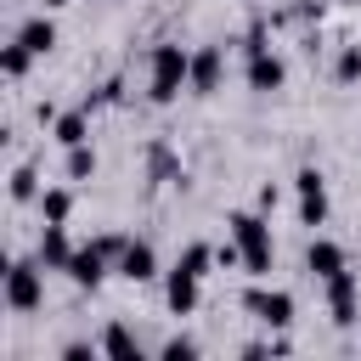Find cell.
<instances>
[{
	"mask_svg": "<svg viewBox=\"0 0 361 361\" xmlns=\"http://www.w3.org/2000/svg\"><path fill=\"white\" fill-rule=\"evenodd\" d=\"M180 85H192V56L180 45H158L152 51V79H147V96L152 102H175Z\"/></svg>",
	"mask_w": 361,
	"mask_h": 361,
	"instance_id": "6da1fadb",
	"label": "cell"
},
{
	"mask_svg": "<svg viewBox=\"0 0 361 361\" xmlns=\"http://www.w3.org/2000/svg\"><path fill=\"white\" fill-rule=\"evenodd\" d=\"M231 237H237V248H243V265H248L254 276H265V271H271V226H265L259 214H231Z\"/></svg>",
	"mask_w": 361,
	"mask_h": 361,
	"instance_id": "7a4b0ae2",
	"label": "cell"
},
{
	"mask_svg": "<svg viewBox=\"0 0 361 361\" xmlns=\"http://www.w3.org/2000/svg\"><path fill=\"white\" fill-rule=\"evenodd\" d=\"M39 259H17L11 271H6V305L11 310H39V299H45V282H39Z\"/></svg>",
	"mask_w": 361,
	"mask_h": 361,
	"instance_id": "3957f363",
	"label": "cell"
},
{
	"mask_svg": "<svg viewBox=\"0 0 361 361\" xmlns=\"http://www.w3.org/2000/svg\"><path fill=\"white\" fill-rule=\"evenodd\" d=\"M243 305H248L265 327H288V322H293V293H282V288H271V293H265V288H248Z\"/></svg>",
	"mask_w": 361,
	"mask_h": 361,
	"instance_id": "277c9868",
	"label": "cell"
},
{
	"mask_svg": "<svg viewBox=\"0 0 361 361\" xmlns=\"http://www.w3.org/2000/svg\"><path fill=\"white\" fill-rule=\"evenodd\" d=\"M293 186H299V220H305V226H322V220H327V186H322V169H299Z\"/></svg>",
	"mask_w": 361,
	"mask_h": 361,
	"instance_id": "5b68a950",
	"label": "cell"
},
{
	"mask_svg": "<svg viewBox=\"0 0 361 361\" xmlns=\"http://www.w3.org/2000/svg\"><path fill=\"white\" fill-rule=\"evenodd\" d=\"M327 305H333V322H338V327H350V322H355V310H361V288H355V276H350V271L327 276Z\"/></svg>",
	"mask_w": 361,
	"mask_h": 361,
	"instance_id": "8992f818",
	"label": "cell"
},
{
	"mask_svg": "<svg viewBox=\"0 0 361 361\" xmlns=\"http://www.w3.org/2000/svg\"><path fill=\"white\" fill-rule=\"evenodd\" d=\"M107 259H113V254H107L102 243H90V248H73V259H68V276H73L79 288H96V282L107 276Z\"/></svg>",
	"mask_w": 361,
	"mask_h": 361,
	"instance_id": "52a82bcc",
	"label": "cell"
},
{
	"mask_svg": "<svg viewBox=\"0 0 361 361\" xmlns=\"http://www.w3.org/2000/svg\"><path fill=\"white\" fill-rule=\"evenodd\" d=\"M197 282H203V276H197V271H186V265L175 259V271H169V288H164V293H169V310H175V316H186V310L197 305Z\"/></svg>",
	"mask_w": 361,
	"mask_h": 361,
	"instance_id": "ba28073f",
	"label": "cell"
},
{
	"mask_svg": "<svg viewBox=\"0 0 361 361\" xmlns=\"http://www.w3.org/2000/svg\"><path fill=\"white\" fill-rule=\"evenodd\" d=\"M305 265H310V276H322V282H327V276H338V271H344V248H338V243H327V237H316V243L305 248Z\"/></svg>",
	"mask_w": 361,
	"mask_h": 361,
	"instance_id": "9c48e42d",
	"label": "cell"
},
{
	"mask_svg": "<svg viewBox=\"0 0 361 361\" xmlns=\"http://www.w3.org/2000/svg\"><path fill=\"white\" fill-rule=\"evenodd\" d=\"M282 85V62L271 56V51H248V90H276Z\"/></svg>",
	"mask_w": 361,
	"mask_h": 361,
	"instance_id": "30bf717a",
	"label": "cell"
},
{
	"mask_svg": "<svg viewBox=\"0 0 361 361\" xmlns=\"http://www.w3.org/2000/svg\"><path fill=\"white\" fill-rule=\"evenodd\" d=\"M220 62H226L220 45H203V51L192 56V90H214V85H220Z\"/></svg>",
	"mask_w": 361,
	"mask_h": 361,
	"instance_id": "8fae6325",
	"label": "cell"
},
{
	"mask_svg": "<svg viewBox=\"0 0 361 361\" xmlns=\"http://www.w3.org/2000/svg\"><path fill=\"white\" fill-rule=\"evenodd\" d=\"M68 259H73V248H68L62 226H45V231H39V265H51V271H68Z\"/></svg>",
	"mask_w": 361,
	"mask_h": 361,
	"instance_id": "7c38bea8",
	"label": "cell"
},
{
	"mask_svg": "<svg viewBox=\"0 0 361 361\" xmlns=\"http://www.w3.org/2000/svg\"><path fill=\"white\" fill-rule=\"evenodd\" d=\"M118 271H124L130 282H147V276L158 271V259H152V243H130V248L118 254Z\"/></svg>",
	"mask_w": 361,
	"mask_h": 361,
	"instance_id": "4fadbf2b",
	"label": "cell"
},
{
	"mask_svg": "<svg viewBox=\"0 0 361 361\" xmlns=\"http://www.w3.org/2000/svg\"><path fill=\"white\" fill-rule=\"evenodd\" d=\"M17 39H23V45L34 51V56H45V51L56 45V28H51V17H28V23L17 28Z\"/></svg>",
	"mask_w": 361,
	"mask_h": 361,
	"instance_id": "5bb4252c",
	"label": "cell"
},
{
	"mask_svg": "<svg viewBox=\"0 0 361 361\" xmlns=\"http://www.w3.org/2000/svg\"><path fill=\"white\" fill-rule=\"evenodd\" d=\"M56 141H62V147H79V141H90V107H73V113H62V118H56Z\"/></svg>",
	"mask_w": 361,
	"mask_h": 361,
	"instance_id": "9a60e30c",
	"label": "cell"
},
{
	"mask_svg": "<svg viewBox=\"0 0 361 361\" xmlns=\"http://www.w3.org/2000/svg\"><path fill=\"white\" fill-rule=\"evenodd\" d=\"M39 214H45V226H62V220L73 214V192H62V186L39 192Z\"/></svg>",
	"mask_w": 361,
	"mask_h": 361,
	"instance_id": "2e32d148",
	"label": "cell"
},
{
	"mask_svg": "<svg viewBox=\"0 0 361 361\" xmlns=\"http://www.w3.org/2000/svg\"><path fill=\"white\" fill-rule=\"evenodd\" d=\"M102 350H107V355H141V338H135L130 327H107V333H102Z\"/></svg>",
	"mask_w": 361,
	"mask_h": 361,
	"instance_id": "e0dca14e",
	"label": "cell"
},
{
	"mask_svg": "<svg viewBox=\"0 0 361 361\" xmlns=\"http://www.w3.org/2000/svg\"><path fill=\"white\" fill-rule=\"evenodd\" d=\"M333 79H338V85H355V79H361V45H344V51H338Z\"/></svg>",
	"mask_w": 361,
	"mask_h": 361,
	"instance_id": "ac0fdd59",
	"label": "cell"
},
{
	"mask_svg": "<svg viewBox=\"0 0 361 361\" xmlns=\"http://www.w3.org/2000/svg\"><path fill=\"white\" fill-rule=\"evenodd\" d=\"M68 175H73V180H90V175H96V152H90L85 141L68 147Z\"/></svg>",
	"mask_w": 361,
	"mask_h": 361,
	"instance_id": "d6986e66",
	"label": "cell"
},
{
	"mask_svg": "<svg viewBox=\"0 0 361 361\" xmlns=\"http://www.w3.org/2000/svg\"><path fill=\"white\" fill-rule=\"evenodd\" d=\"M28 62H34V51H28L23 39H11V45H6V79H23Z\"/></svg>",
	"mask_w": 361,
	"mask_h": 361,
	"instance_id": "ffe728a7",
	"label": "cell"
},
{
	"mask_svg": "<svg viewBox=\"0 0 361 361\" xmlns=\"http://www.w3.org/2000/svg\"><path fill=\"white\" fill-rule=\"evenodd\" d=\"M34 180H39V175H34V169H28V164H17V169H11V197H17V203H28V197H34V192H39V186H34Z\"/></svg>",
	"mask_w": 361,
	"mask_h": 361,
	"instance_id": "44dd1931",
	"label": "cell"
},
{
	"mask_svg": "<svg viewBox=\"0 0 361 361\" xmlns=\"http://www.w3.org/2000/svg\"><path fill=\"white\" fill-rule=\"evenodd\" d=\"M164 355H169V361H186V355H197V338H186V333H175V338L164 344Z\"/></svg>",
	"mask_w": 361,
	"mask_h": 361,
	"instance_id": "7402d4cb",
	"label": "cell"
},
{
	"mask_svg": "<svg viewBox=\"0 0 361 361\" xmlns=\"http://www.w3.org/2000/svg\"><path fill=\"white\" fill-rule=\"evenodd\" d=\"M147 158H152V169H158V175H175V158H169V147H164V141H152V152H147Z\"/></svg>",
	"mask_w": 361,
	"mask_h": 361,
	"instance_id": "603a6c76",
	"label": "cell"
},
{
	"mask_svg": "<svg viewBox=\"0 0 361 361\" xmlns=\"http://www.w3.org/2000/svg\"><path fill=\"white\" fill-rule=\"evenodd\" d=\"M56 6H68V0H45V11H56Z\"/></svg>",
	"mask_w": 361,
	"mask_h": 361,
	"instance_id": "cb8c5ba5",
	"label": "cell"
}]
</instances>
